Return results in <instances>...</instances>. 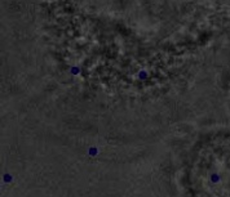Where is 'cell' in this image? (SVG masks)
Wrapping results in <instances>:
<instances>
[{"mask_svg": "<svg viewBox=\"0 0 230 197\" xmlns=\"http://www.w3.org/2000/svg\"><path fill=\"white\" fill-rule=\"evenodd\" d=\"M191 183L199 197H230V158H221L213 150L202 152L191 170Z\"/></svg>", "mask_w": 230, "mask_h": 197, "instance_id": "obj_1", "label": "cell"}]
</instances>
